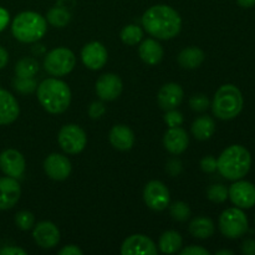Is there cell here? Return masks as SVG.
<instances>
[{
	"mask_svg": "<svg viewBox=\"0 0 255 255\" xmlns=\"http://www.w3.org/2000/svg\"><path fill=\"white\" fill-rule=\"evenodd\" d=\"M169 214L177 222H186L191 217V208L186 202H174L169 206Z\"/></svg>",
	"mask_w": 255,
	"mask_h": 255,
	"instance_id": "cell-30",
	"label": "cell"
},
{
	"mask_svg": "<svg viewBox=\"0 0 255 255\" xmlns=\"http://www.w3.org/2000/svg\"><path fill=\"white\" fill-rule=\"evenodd\" d=\"M45 173L54 181H65L71 174L72 166L66 156L60 153H51L44 161Z\"/></svg>",
	"mask_w": 255,
	"mask_h": 255,
	"instance_id": "cell-13",
	"label": "cell"
},
{
	"mask_svg": "<svg viewBox=\"0 0 255 255\" xmlns=\"http://www.w3.org/2000/svg\"><path fill=\"white\" fill-rule=\"evenodd\" d=\"M201 168L204 173H214L217 171V159L213 156H206L201 161Z\"/></svg>",
	"mask_w": 255,
	"mask_h": 255,
	"instance_id": "cell-38",
	"label": "cell"
},
{
	"mask_svg": "<svg viewBox=\"0 0 255 255\" xmlns=\"http://www.w3.org/2000/svg\"><path fill=\"white\" fill-rule=\"evenodd\" d=\"M124 85L116 74H104L97 79L96 92L102 101H114L121 95Z\"/></svg>",
	"mask_w": 255,
	"mask_h": 255,
	"instance_id": "cell-16",
	"label": "cell"
},
{
	"mask_svg": "<svg viewBox=\"0 0 255 255\" xmlns=\"http://www.w3.org/2000/svg\"><path fill=\"white\" fill-rule=\"evenodd\" d=\"M228 197L238 208H252L255 206V186L251 182L238 179L228 189Z\"/></svg>",
	"mask_w": 255,
	"mask_h": 255,
	"instance_id": "cell-10",
	"label": "cell"
},
{
	"mask_svg": "<svg viewBox=\"0 0 255 255\" xmlns=\"http://www.w3.org/2000/svg\"><path fill=\"white\" fill-rule=\"evenodd\" d=\"M57 142L64 152L69 154H77L84 151V148L86 147V132L75 124L65 125L60 129Z\"/></svg>",
	"mask_w": 255,
	"mask_h": 255,
	"instance_id": "cell-8",
	"label": "cell"
},
{
	"mask_svg": "<svg viewBox=\"0 0 255 255\" xmlns=\"http://www.w3.org/2000/svg\"><path fill=\"white\" fill-rule=\"evenodd\" d=\"M21 188L16 178L1 177L0 178V211L11 209L19 202Z\"/></svg>",
	"mask_w": 255,
	"mask_h": 255,
	"instance_id": "cell-17",
	"label": "cell"
},
{
	"mask_svg": "<svg viewBox=\"0 0 255 255\" xmlns=\"http://www.w3.org/2000/svg\"><path fill=\"white\" fill-rule=\"evenodd\" d=\"M20 107L16 99L4 89H0V126L10 125L19 117Z\"/></svg>",
	"mask_w": 255,
	"mask_h": 255,
	"instance_id": "cell-20",
	"label": "cell"
},
{
	"mask_svg": "<svg viewBox=\"0 0 255 255\" xmlns=\"http://www.w3.org/2000/svg\"><path fill=\"white\" fill-rule=\"evenodd\" d=\"M39 71V64L32 57H24L15 65V75L17 77H34Z\"/></svg>",
	"mask_w": 255,
	"mask_h": 255,
	"instance_id": "cell-28",
	"label": "cell"
},
{
	"mask_svg": "<svg viewBox=\"0 0 255 255\" xmlns=\"http://www.w3.org/2000/svg\"><path fill=\"white\" fill-rule=\"evenodd\" d=\"M26 162L17 149L7 148L0 153V169L2 173L12 178H20L24 174Z\"/></svg>",
	"mask_w": 255,
	"mask_h": 255,
	"instance_id": "cell-11",
	"label": "cell"
},
{
	"mask_svg": "<svg viewBox=\"0 0 255 255\" xmlns=\"http://www.w3.org/2000/svg\"><path fill=\"white\" fill-rule=\"evenodd\" d=\"M32 238L35 243L44 249H51L59 244L60 231L52 222L44 221L34 226Z\"/></svg>",
	"mask_w": 255,
	"mask_h": 255,
	"instance_id": "cell-14",
	"label": "cell"
},
{
	"mask_svg": "<svg viewBox=\"0 0 255 255\" xmlns=\"http://www.w3.org/2000/svg\"><path fill=\"white\" fill-rule=\"evenodd\" d=\"M7 61H9V54L4 47L0 46V70L6 66Z\"/></svg>",
	"mask_w": 255,
	"mask_h": 255,
	"instance_id": "cell-44",
	"label": "cell"
},
{
	"mask_svg": "<svg viewBox=\"0 0 255 255\" xmlns=\"http://www.w3.org/2000/svg\"><path fill=\"white\" fill-rule=\"evenodd\" d=\"M183 239L176 231H167L159 237L158 248L163 254H174L182 248Z\"/></svg>",
	"mask_w": 255,
	"mask_h": 255,
	"instance_id": "cell-26",
	"label": "cell"
},
{
	"mask_svg": "<svg viewBox=\"0 0 255 255\" xmlns=\"http://www.w3.org/2000/svg\"><path fill=\"white\" fill-rule=\"evenodd\" d=\"M82 254H84V252H82L77 246H74V244H70V246L64 247V248L59 252V255H82Z\"/></svg>",
	"mask_w": 255,
	"mask_h": 255,
	"instance_id": "cell-40",
	"label": "cell"
},
{
	"mask_svg": "<svg viewBox=\"0 0 255 255\" xmlns=\"http://www.w3.org/2000/svg\"><path fill=\"white\" fill-rule=\"evenodd\" d=\"M76 65V56L67 47H56L47 52L44 60V67L52 76H64L70 74Z\"/></svg>",
	"mask_w": 255,
	"mask_h": 255,
	"instance_id": "cell-7",
	"label": "cell"
},
{
	"mask_svg": "<svg viewBox=\"0 0 255 255\" xmlns=\"http://www.w3.org/2000/svg\"><path fill=\"white\" fill-rule=\"evenodd\" d=\"M183 115H182V112H179L178 110L173 109L166 111V115H164V122L168 125V127L181 126V125L183 124Z\"/></svg>",
	"mask_w": 255,
	"mask_h": 255,
	"instance_id": "cell-35",
	"label": "cell"
},
{
	"mask_svg": "<svg viewBox=\"0 0 255 255\" xmlns=\"http://www.w3.org/2000/svg\"><path fill=\"white\" fill-rule=\"evenodd\" d=\"M242 253L246 255H255V241L254 239H247L242 244Z\"/></svg>",
	"mask_w": 255,
	"mask_h": 255,
	"instance_id": "cell-41",
	"label": "cell"
},
{
	"mask_svg": "<svg viewBox=\"0 0 255 255\" xmlns=\"http://www.w3.org/2000/svg\"><path fill=\"white\" fill-rule=\"evenodd\" d=\"M10 21V14L5 7L0 6V32L7 26Z\"/></svg>",
	"mask_w": 255,
	"mask_h": 255,
	"instance_id": "cell-43",
	"label": "cell"
},
{
	"mask_svg": "<svg viewBox=\"0 0 255 255\" xmlns=\"http://www.w3.org/2000/svg\"><path fill=\"white\" fill-rule=\"evenodd\" d=\"M0 255H26V252L19 247H5L0 251Z\"/></svg>",
	"mask_w": 255,
	"mask_h": 255,
	"instance_id": "cell-42",
	"label": "cell"
},
{
	"mask_svg": "<svg viewBox=\"0 0 255 255\" xmlns=\"http://www.w3.org/2000/svg\"><path fill=\"white\" fill-rule=\"evenodd\" d=\"M206 55L199 47H187L178 55V64L183 69H197L203 64Z\"/></svg>",
	"mask_w": 255,
	"mask_h": 255,
	"instance_id": "cell-24",
	"label": "cell"
},
{
	"mask_svg": "<svg viewBox=\"0 0 255 255\" xmlns=\"http://www.w3.org/2000/svg\"><path fill=\"white\" fill-rule=\"evenodd\" d=\"M15 223L21 231H30L35 226V216L29 211H21L15 216Z\"/></svg>",
	"mask_w": 255,
	"mask_h": 255,
	"instance_id": "cell-33",
	"label": "cell"
},
{
	"mask_svg": "<svg viewBox=\"0 0 255 255\" xmlns=\"http://www.w3.org/2000/svg\"><path fill=\"white\" fill-rule=\"evenodd\" d=\"M248 218L241 208H228L219 217V229L228 239H238L248 231Z\"/></svg>",
	"mask_w": 255,
	"mask_h": 255,
	"instance_id": "cell-6",
	"label": "cell"
},
{
	"mask_svg": "<svg viewBox=\"0 0 255 255\" xmlns=\"http://www.w3.org/2000/svg\"><path fill=\"white\" fill-rule=\"evenodd\" d=\"M192 134L199 141L209 139L216 132V122L209 116H201L194 120L191 127Z\"/></svg>",
	"mask_w": 255,
	"mask_h": 255,
	"instance_id": "cell-23",
	"label": "cell"
},
{
	"mask_svg": "<svg viewBox=\"0 0 255 255\" xmlns=\"http://www.w3.org/2000/svg\"><path fill=\"white\" fill-rule=\"evenodd\" d=\"M183 96L184 92L181 85L176 84V82H169L159 89L157 101H158L161 109L168 111V110L177 109L183 101Z\"/></svg>",
	"mask_w": 255,
	"mask_h": 255,
	"instance_id": "cell-18",
	"label": "cell"
},
{
	"mask_svg": "<svg viewBox=\"0 0 255 255\" xmlns=\"http://www.w3.org/2000/svg\"><path fill=\"white\" fill-rule=\"evenodd\" d=\"M122 255H156L157 247L152 239L143 234H133L124 241L121 246Z\"/></svg>",
	"mask_w": 255,
	"mask_h": 255,
	"instance_id": "cell-12",
	"label": "cell"
},
{
	"mask_svg": "<svg viewBox=\"0 0 255 255\" xmlns=\"http://www.w3.org/2000/svg\"><path fill=\"white\" fill-rule=\"evenodd\" d=\"M144 29L152 36L161 40L176 37L182 29V19L178 12L168 5H153L142 16Z\"/></svg>",
	"mask_w": 255,
	"mask_h": 255,
	"instance_id": "cell-1",
	"label": "cell"
},
{
	"mask_svg": "<svg viewBox=\"0 0 255 255\" xmlns=\"http://www.w3.org/2000/svg\"><path fill=\"white\" fill-rule=\"evenodd\" d=\"M207 197L213 203H223L228 198V188L223 184H213L207 191Z\"/></svg>",
	"mask_w": 255,
	"mask_h": 255,
	"instance_id": "cell-32",
	"label": "cell"
},
{
	"mask_svg": "<svg viewBox=\"0 0 255 255\" xmlns=\"http://www.w3.org/2000/svg\"><path fill=\"white\" fill-rule=\"evenodd\" d=\"M71 20V14L61 6H55L47 11L46 21L55 27H64Z\"/></svg>",
	"mask_w": 255,
	"mask_h": 255,
	"instance_id": "cell-27",
	"label": "cell"
},
{
	"mask_svg": "<svg viewBox=\"0 0 255 255\" xmlns=\"http://www.w3.org/2000/svg\"><path fill=\"white\" fill-rule=\"evenodd\" d=\"M12 86L20 94H32L37 89V84L34 77H15L12 81Z\"/></svg>",
	"mask_w": 255,
	"mask_h": 255,
	"instance_id": "cell-31",
	"label": "cell"
},
{
	"mask_svg": "<svg viewBox=\"0 0 255 255\" xmlns=\"http://www.w3.org/2000/svg\"><path fill=\"white\" fill-rule=\"evenodd\" d=\"M143 201L153 211H164L169 206L171 196L166 184L161 181H151L143 189Z\"/></svg>",
	"mask_w": 255,
	"mask_h": 255,
	"instance_id": "cell-9",
	"label": "cell"
},
{
	"mask_svg": "<svg viewBox=\"0 0 255 255\" xmlns=\"http://www.w3.org/2000/svg\"><path fill=\"white\" fill-rule=\"evenodd\" d=\"M110 142L119 151H128L134 144V133L126 125H116L110 131Z\"/></svg>",
	"mask_w": 255,
	"mask_h": 255,
	"instance_id": "cell-21",
	"label": "cell"
},
{
	"mask_svg": "<svg viewBox=\"0 0 255 255\" xmlns=\"http://www.w3.org/2000/svg\"><path fill=\"white\" fill-rule=\"evenodd\" d=\"M251 166V153L241 144L229 146L217 159V169L224 178L229 181H238L243 178L249 172Z\"/></svg>",
	"mask_w": 255,
	"mask_h": 255,
	"instance_id": "cell-3",
	"label": "cell"
},
{
	"mask_svg": "<svg viewBox=\"0 0 255 255\" xmlns=\"http://www.w3.org/2000/svg\"><path fill=\"white\" fill-rule=\"evenodd\" d=\"M214 223L211 218L207 217H196L189 223V233L198 239H208L214 234Z\"/></svg>",
	"mask_w": 255,
	"mask_h": 255,
	"instance_id": "cell-25",
	"label": "cell"
},
{
	"mask_svg": "<svg viewBox=\"0 0 255 255\" xmlns=\"http://www.w3.org/2000/svg\"><path fill=\"white\" fill-rule=\"evenodd\" d=\"M244 100L241 90L232 84L223 85L214 95L212 110L218 119L232 120L238 116L243 110Z\"/></svg>",
	"mask_w": 255,
	"mask_h": 255,
	"instance_id": "cell-5",
	"label": "cell"
},
{
	"mask_svg": "<svg viewBox=\"0 0 255 255\" xmlns=\"http://www.w3.org/2000/svg\"><path fill=\"white\" fill-rule=\"evenodd\" d=\"M139 56L147 65H157L163 59V47L157 40L147 39L141 44L138 49Z\"/></svg>",
	"mask_w": 255,
	"mask_h": 255,
	"instance_id": "cell-22",
	"label": "cell"
},
{
	"mask_svg": "<svg viewBox=\"0 0 255 255\" xmlns=\"http://www.w3.org/2000/svg\"><path fill=\"white\" fill-rule=\"evenodd\" d=\"M209 105H211V102H209L208 97L203 94L193 95V96L191 97V100H189V106H191V109L196 112L207 111Z\"/></svg>",
	"mask_w": 255,
	"mask_h": 255,
	"instance_id": "cell-34",
	"label": "cell"
},
{
	"mask_svg": "<svg viewBox=\"0 0 255 255\" xmlns=\"http://www.w3.org/2000/svg\"><path fill=\"white\" fill-rule=\"evenodd\" d=\"M36 90L40 105L49 114H62L71 104V90L62 80L54 77L46 79L37 86Z\"/></svg>",
	"mask_w": 255,
	"mask_h": 255,
	"instance_id": "cell-2",
	"label": "cell"
},
{
	"mask_svg": "<svg viewBox=\"0 0 255 255\" xmlns=\"http://www.w3.org/2000/svg\"><path fill=\"white\" fill-rule=\"evenodd\" d=\"M81 59L87 69L100 70L106 65L109 54H107L106 47L101 42L92 41L82 47Z\"/></svg>",
	"mask_w": 255,
	"mask_h": 255,
	"instance_id": "cell-15",
	"label": "cell"
},
{
	"mask_svg": "<svg viewBox=\"0 0 255 255\" xmlns=\"http://www.w3.org/2000/svg\"><path fill=\"white\" fill-rule=\"evenodd\" d=\"M237 2L239 4V6L244 7V9H249L255 5V0H237Z\"/></svg>",
	"mask_w": 255,
	"mask_h": 255,
	"instance_id": "cell-45",
	"label": "cell"
},
{
	"mask_svg": "<svg viewBox=\"0 0 255 255\" xmlns=\"http://www.w3.org/2000/svg\"><path fill=\"white\" fill-rule=\"evenodd\" d=\"M179 254L181 255H209V253L207 249L202 248V247H197V246H189L187 247V248L182 249L181 252H179Z\"/></svg>",
	"mask_w": 255,
	"mask_h": 255,
	"instance_id": "cell-39",
	"label": "cell"
},
{
	"mask_svg": "<svg viewBox=\"0 0 255 255\" xmlns=\"http://www.w3.org/2000/svg\"><path fill=\"white\" fill-rule=\"evenodd\" d=\"M233 254H234V252L227 251V249H223V251L216 252V255H233Z\"/></svg>",
	"mask_w": 255,
	"mask_h": 255,
	"instance_id": "cell-46",
	"label": "cell"
},
{
	"mask_svg": "<svg viewBox=\"0 0 255 255\" xmlns=\"http://www.w3.org/2000/svg\"><path fill=\"white\" fill-rule=\"evenodd\" d=\"M189 143V137L181 126L169 127L164 133L163 146L169 153L181 154L187 149Z\"/></svg>",
	"mask_w": 255,
	"mask_h": 255,
	"instance_id": "cell-19",
	"label": "cell"
},
{
	"mask_svg": "<svg viewBox=\"0 0 255 255\" xmlns=\"http://www.w3.org/2000/svg\"><path fill=\"white\" fill-rule=\"evenodd\" d=\"M142 37H143V31H142V29L138 25H127L121 31L122 42L126 45H129V46H133V45L138 44L142 40Z\"/></svg>",
	"mask_w": 255,
	"mask_h": 255,
	"instance_id": "cell-29",
	"label": "cell"
},
{
	"mask_svg": "<svg viewBox=\"0 0 255 255\" xmlns=\"http://www.w3.org/2000/svg\"><path fill=\"white\" fill-rule=\"evenodd\" d=\"M182 169H183V164H182V162L179 161L178 158H172L167 162L166 171L171 177L179 176V173L182 172Z\"/></svg>",
	"mask_w": 255,
	"mask_h": 255,
	"instance_id": "cell-37",
	"label": "cell"
},
{
	"mask_svg": "<svg viewBox=\"0 0 255 255\" xmlns=\"http://www.w3.org/2000/svg\"><path fill=\"white\" fill-rule=\"evenodd\" d=\"M47 30V21L42 15L35 11H22L15 16L11 32L21 42H36L42 39Z\"/></svg>",
	"mask_w": 255,
	"mask_h": 255,
	"instance_id": "cell-4",
	"label": "cell"
},
{
	"mask_svg": "<svg viewBox=\"0 0 255 255\" xmlns=\"http://www.w3.org/2000/svg\"><path fill=\"white\" fill-rule=\"evenodd\" d=\"M106 112V107H105L104 102L101 101H95L90 105L89 107V116L92 120H99L104 116V114Z\"/></svg>",
	"mask_w": 255,
	"mask_h": 255,
	"instance_id": "cell-36",
	"label": "cell"
}]
</instances>
